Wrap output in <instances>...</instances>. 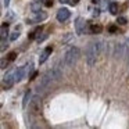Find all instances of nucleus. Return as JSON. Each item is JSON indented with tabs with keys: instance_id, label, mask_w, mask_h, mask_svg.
Segmentation results:
<instances>
[{
	"instance_id": "nucleus-1",
	"label": "nucleus",
	"mask_w": 129,
	"mask_h": 129,
	"mask_svg": "<svg viewBox=\"0 0 129 129\" xmlns=\"http://www.w3.org/2000/svg\"><path fill=\"white\" fill-rule=\"evenodd\" d=\"M101 45L100 42H90L86 46V51H85V57H86V62L89 67H94L96 61H97V56L100 54Z\"/></svg>"
},
{
	"instance_id": "nucleus-2",
	"label": "nucleus",
	"mask_w": 129,
	"mask_h": 129,
	"mask_svg": "<svg viewBox=\"0 0 129 129\" xmlns=\"http://www.w3.org/2000/svg\"><path fill=\"white\" fill-rule=\"evenodd\" d=\"M79 54H81V51H79V49L76 47V46H72V47L68 49L67 53L64 54L65 67H74V65L76 64V61H78V58H79Z\"/></svg>"
},
{
	"instance_id": "nucleus-3",
	"label": "nucleus",
	"mask_w": 129,
	"mask_h": 129,
	"mask_svg": "<svg viewBox=\"0 0 129 129\" xmlns=\"http://www.w3.org/2000/svg\"><path fill=\"white\" fill-rule=\"evenodd\" d=\"M40 107H42V99H40V96H34L31 103H29V111L32 114H38L40 111Z\"/></svg>"
},
{
	"instance_id": "nucleus-4",
	"label": "nucleus",
	"mask_w": 129,
	"mask_h": 129,
	"mask_svg": "<svg viewBox=\"0 0 129 129\" xmlns=\"http://www.w3.org/2000/svg\"><path fill=\"white\" fill-rule=\"evenodd\" d=\"M126 51H128V49H126L125 45H122V43H117V45L114 46L112 56H114L115 58H123V56L126 54Z\"/></svg>"
},
{
	"instance_id": "nucleus-5",
	"label": "nucleus",
	"mask_w": 129,
	"mask_h": 129,
	"mask_svg": "<svg viewBox=\"0 0 129 129\" xmlns=\"http://www.w3.org/2000/svg\"><path fill=\"white\" fill-rule=\"evenodd\" d=\"M50 82H51V78L49 76V74L46 72L45 75L40 78V82H39V85H38V92H45L46 89L49 87V85H50Z\"/></svg>"
},
{
	"instance_id": "nucleus-6",
	"label": "nucleus",
	"mask_w": 129,
	"mask_h": 129,
	"mask_svg": "<svg viewBox=\"0 0 129 129\" xmlns=\"http://www.w3.org/2000/svg\"><path fill=\"white\" fill-rule=\"evenodd\" d=\"M15 82V75L13 72H9L7 75L3 76V81H2V86L4 87V89H10V87L14 85Z\"/></svg>"
},
{
	"instance_id": "nucleus-7",
	"label": "nucleus",
	"mask_w": 129,
	"mask_h": 129,
	"mask_svg": "<svg viewBox=\"0 0 129 129\" xmlns=\"http://www.w3.org/2000/svg\"><path fill=\"white\" fill-rule=\"evenodd\" d=\"M75 31H76V35H79V36L83 35L85 31H86V21H85L82 17L76 18V21H75Z\"/></svg>"
},
{
	"instance_id": "nucleus-8",
	"label": "nucleus",
	"mask_w": 129,
	"mask_h": 129,
	"mask_svg": "<svg viewBox=\"0 0 129 129\" xmlns=\"http://www.w3.org/2000/svg\"><path fill=\"white\" fill-rule=\"evenodd\" d=\"M46 18H47V14H46V13H42V11H35V13H34V15H32V17L28 20V22H29V24L42 22V21H45Z\"/></svg>"
},
{
	"instance_id": "nucleus-9",
	"label": "nucleus",
	"mask_w": 129,
	"mask_h": 129,
	"mask_svg": "<svg viewBox=\"0 0 129 129\" xmlns=\"http://www.w3.org/2000/svg\"><path fill=\"white\" fill-rule=\"evenodd\" d=\"M47 74H49V76L51 78V81H60L61 76H62V74H61V71H60L58 67H53L51 70L47 71Z\"/></svg>"
},
{
	"instance_id": "nucleus-10",
	"label": "nucleus",
	"mask_w": 129,
	"mask_h": 129,
	"mask_svg": "<svg viewBox=\"0 0 129 129\" xmlns=\"http://www.w3.org/2000/svg\"><path fill=\"white\" fill-rule=\"evenodd\" d=\"M71 13L68 9H60L58 11H57V20L60 21V22H64V21H67L68 18H70Z\"/></svg>"
},
{
	"instance_id": "nucleus-11",
	"label": "nucleus",
	"mask_w": 129,
	"mask_h": 129,
	"mask_svg": "<svg viewBox=\"0 0 129 129\" xmlns=\"http://www.w3.org/2000/svg\"><path fill=\"white\" fill-rule=\"evenodd\" d=\"M26 67H28V65H25V67H20L17 71H15V74H14L15 75V82L22 81V78L25 76V74H26Z\"/></svg>"
},
{
	"instance_id": "nucleus-12",
	"label": "nucleus",
	"mask_w": 129,
	"mask_h": 129,
	"mask_svg": "<svg viewBox=\"0 0 129 129\" xmlns=\"http://www.w3.org/2000/svg\"><path fill=\"white\" fill-rule=\"evenodd\" d=\"M51 51H53V47H51V46H49V47H46L45 50H43V53L40 54V57H39V64H43V62L49 58V56L51 54Z\"/></svg>"
},
{
	"instance_id": "nucleus-13",
	"label": "nucleus",
	"mask_w": 129,
	"mask_h": 129,
	"mask_svg": "<svg viewBox=\"0 0 129 129\" xmlns=\"http://www.w3.org/2000/svg\"><path fill=\"white\" fill-rule=\"evenodd\" d=\"M7 34H9V22H3L2 29H0V36H2V39H4L7 36Z\"/></svg>"
},
{
	"instance_id": "nucleus-14",
	"label": "nucleus",
	"mask_w": 129,
	"mask_h": 129,
	"mask_svg": "<svg viewBox=\"0 0 129 129\" xmlns=\"http://www.w3.org/2000/svg\"><path fill=\"white\" fill-rule=\"evenodd\" d=\"M101 25H89V31H90V34H100L101 32Z\"/></svg>"
},
{
	"instance_id": "nucleus-15",
	"label": "nucleus",
	"mask_w": 129,
	"mask_h": 129,
	"mask_svg": "<svg viewBox=\"0 0 129 129\" xmlns=\"http://www.w3.org/2000/svg\"><path fill=\"white\" fill-rule=\"evenodd\" d=\"M29 100H31V90H28V92L24 94V100H22V107L25 108L26 106H28V103H29Z\"/></svg>"
},
{
	"instance_id": "nucleus-16",
	"label": "nucleus",
	"mask_w": 129,
	"mask_h": 129,
	"mask_svg": "<svg viewBox=\"0 0 129 129\" xmlns=\"http://www.w3.org/2000/svg\"><path fill=\"white\" fill-rule=\"evenodd\" d=\"M110 13L114 15L118 13V4L117 3H110Z\"/></svg>"
},
{
	"instance_id": "nucleus-17",
	"label": "nucleus",
	"mask_w": 129,
	"mask_h": 129,
	"mask_svg": "<svg viewBox=\"0 0 129 129\" xmlns=\"http://www.w3.org/2000/svg\"><path fill=\"white\" fill-rule=\"evenodd\" d=\"M18 36H20V32H18V29H15V31L11 32V35H10V40H11V42H14V40L18 39Z\"/></svg>"
},
{
	"instance_id": "nucleus-18",
	"label": "nucleus",
	"mask_w": 129,
	"mask_h": 129,
	"mask_svg": "<svg viewBox=\"0 0 129 129\" xmlns=\"http://www.w3.org/2000/svg\"><path fill=\"white\" fill-rule=\"evenodd\" d=\"M31 9H32V11H40V2L39 3H32L31 4Z\"/></svg>"
},
{
	"instance_id": "nucleus-19",
	"label": "nucleus",
	"mask_w": 129,
	"mask_h": 129,
	"mask_svg": "<svg viewBox=\"0 0 129 129\" xmlns=\"http://www.w3.org/2000/svg\"><path fill=\"white\" fill-rule=\"evenodd\" d=\"M117 22L119 24V25H125V24L128 22V21H126V18H125V17H118Z\"/></svg>"
},
{
	"instance_id": "nucleus-20",
	"label": "nucleus",
	"mask_w": 129,
	"mask_h": 129,
	"mask_svg": "<svg viewBox=\"0 0 129 129\" xmlns=\"http://www.w3.org/2000/svg\"><path fill=\"white\" fill-rule=\"evenodd\" d=\"M15 57H17V53H15V51H13V53H10V54H9V58H7V60H9V62L14 61V60H15Z\"/></svg>"
},
{
	"instance_id": "nucleus-21",
	"label": "nucleus",
	"mask_w": 129,
	"mask_h": 129,
	"mask_svg": "<svg viewBox=\"0 0 129 129\" xmlns=\"http://www.w3.org/2000/svg\"><path fill=\"white\" fill-rule=\"evenodd\" d=\"M6 46H7V40H6V38H4V39H2V46H0V50H2V51H4Z\"/></svg>"
},
{
	"instance_id": "nucleus-22",
	"label": "nucleus",
	"mask_w": 129,
	"mask_h": 129,
	"mask_svg": "<svg viewBox=\"0 0 129 129\" xmlns=\"http://www.w3.org/2000/svg\"><path fill=\"white\" fill-rule=\"evenodd\" d=\"M35 38H36V31L31 32V34L28 35V39H35Z\"/></svg>"
},
{
	"instance_id": "nucleus-23",
	"label": "nucleus",
	"mask_w": 129,
	"mask_h": 129,
	"mask_svg": "<svg viewBox=\"0 0 129 129\" xmlns=\"http://www.w3.org/2000/svg\"><path fill=\"white\" fill-rule=\"evenodd\" d=\"M7 62H9V60H6V58H3V60H2V68H6Z\"/></svg>"
},
{
	"instance_id": "nucleus-24",
	"label": "nucleus",
	"mask_w": 129,
	"mask_h": 129,
	"mask_svg": "<svg viewBox=\"0 0 129 129\" xmlns=\"http://www.w3.org/2000/svg\"><path fill=\"white\" fill-rule=\"evenodd\" d=\"M45 4H46V7H51L53 6V2H51V0H46Z\"/></svg>"
},
{
	"instance_id": "nucleus-25",
	"label": "nucleus",
	"mask_w": 129,
	"mask_h": 129,
	"mask_svg": "<svg viewBox=\"0 0 129 129\" xmlns=\"http://www.w3.org/2000/svg\"><path fill=\"white\" fill-rule=\"evenodd\" d=\"M78 2L79 0H70V4L71 6H75V4H78Z\"/></svg>"
},
{
	"instance_id": "nucleus-26",
	"label": "nucleus",
	"mask_w": 129,
	"mask_h": 129,
	"mask_svg": "<svg viewBox=\"0 0 129 129\" xmlns=\"http://www.w3.org/2000/svg\"><path fill=\"white\" fill-rule=\"evenodd\" d=\"M9 4H10V0H3V6L4 7H7Z\"/></svg>"
},
{
	"instance_id": "nucleus-27",
	"label": "nucleus",
	"mask_w": 129,
	"mask_h": 129,
	"mask_svg": "<svg viewBox=\"0 0 129 129\" xmlns=\"http://www.w3.org/2000/svg\"><path fill=\"white\" fill-rule=\"evenodd\" d=\"M117 31V28H115V26H110V32H115Z\"/></svg>"
},
{
	"instance_id": "nucleus-28",
	"label": "nucleus",
	"mask_w": 129,
	"mask_h": 129,
	"mask_svg": "<svg viewBox=\"0 0 129 129\" xmlns=\"http://www.w3.org/2000/svg\"><path fill=\"white\" fill-rule=\"evenodd\" d=\"M99 11H100V10H94V13H93V15H99Z\"/></svg>"
},
{
	"instance_id": "nucleus-29",
	"label": "nucleus",
	"mask_w": 129,
	"mask_h": 129,
	"mask_svg": "<svg viewBox=\"0 0 129 129\" xmlns=\"http://www.w3.org/2000/svg\"><path fill=\"white\" fill-rule=\"evenodd\" d=\"M92 2H93V3H94V4H97V3H100L101 0H92Z\"/></svg>"
},
{
	"instance_id": "nucleus-30",
	"label": "nucleus",
	"mask_w": 129,
	"mask_h": 129,
	"mask_svg": "<svg viewBox=\"0 0 129 129\" xmlns=\"http://www.w3.org/2000/svg\"><path fill=\"white\" fill-rule=\"evenodd\" d=\"M61 3H70V0H60Z\"/></svg>"
},
{
	"instance_id": "nucleus-31",
	"label": "nucleus",
	"mask_w": 129,
	"mask_h": 129,
	"mask_svg": "<svg viewBox=\"0 0 129 129\" xmlns=\"http://www.w3.org/2000/svg\"><path fill=\"white\" fill-rule=\"evenodd\" d=\"M39 2H40V3H45V2H46V0H39Z\"/></svg>"
}]
</instances>
